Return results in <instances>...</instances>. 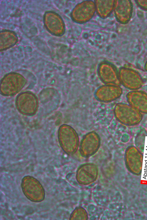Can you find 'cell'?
I'll use <instances>...</instances> for the list:
<instances>
[{"label": "cell", "instance_id": "1", "mask_svg": "<svg viewBox=\"0 0 147 220\" xmlns=\"http://www.w3.org/2000/svg\"><path fill=\"white\" fill-rule=\"evenodd\" d=\"M58 137L60 145L66 153L71 155L76 152L79 145V138L73 127L67 124L61 125L58 130Z\"/></svg>", "mask_w": 147, "mask_h": 220}, {"label": "cell", "instance_id": "2", "mask_svg": "<svg viewBox=\"0 0 147 220\" xmlns=\"http://www.w3.org/2000/svg\"><path fill=\"white\" fill-rule=\"evenodd\" d=\"M114 115L120 123L127 126L139 124L142 119L141 113L129 104L119 103L114 109Z\"/></svg>", "mask_w": 147, "mask_h": 220}, {"label": "cell", "instance_id": "3", "mask_svg": "<svg viewBox=\"0 0 147 220\" xmlns=\"http://www.w3.org/2000/svg\"><path fill=\"white\" fill-rule=\"evenodd\" d=\"M96 11L94 2L92 0H86L75 6L71 11L70 16L74 21L83 23L90 21Z\"/></svg>", "mask_w": 147, "mask_h": 220}, {"label": "cell", "instance_id": "4", "mask_svg": "<svg viewBox=\"0 0 147 220\" xmlns=\"http://www.w3.org/2000/svg\"><path fill=\"white\" fill-rule=\"evenodd\" d=\"M118 75L120 83L129 90H137L143 85L144 81L140 74L131 68L121 67L119 70Z\"/></svg>", "mask_w": 147, "mask_h": 220}, {"label": "cell", "instance_id": "5", "mask_svg": "<svg viewBox=\"0 0 147 220\" xmlns=\"http://www.w3.org/2000/svg\"><path fill=\"white\" fill-rule=\"evenodd\" d=\"M24 177L22 183L24 193L29 200L35 202L42 201L45 197V192L42 185L35 178Z\"/></svg>", "mask_w": 147, "mask_h": 220}, {"label": "cell", "instance_id": "6", "mask_svg": "<svg viewBox=\"0 0 147 220\" xmlns=\"http://www.w3.org/2000/svg\"><path fill=\"white\" fill-rule=\"evenodd\" d=\"M43 22L47 30L52 34L61 36L65 31V27L64 21L61 16L53 11H47L44 14Z\"/></svg>", "mask_w": 147, "mask_h": 220}, {"label": "cell", "instance_id": "7", "mask_svg": "<svg viewBox=\"0 0 147 220\" xmlns=\"http://www.w3.org/2000/svg\"><path fill=\"white\" fill-rule=\"evenodd\" d=\"M100 140L98 135L92 131L86 134L83 138L80 146V152L81 156L87 158L94 154L98 150Z\"/></svg>", "mask_w": 147, "mask_h": 220}, {"label": "cell", "instance_id": "8", "mask_svg": "<svg viewBox=\"0 0 147 220\" xmlns=\"http://www.w3.org/2000/svg\"><path fill=\"white\" fill-rule=\"evenodd\" d=\"M98 174L97 166L91 163L84 164L78 169L76 178L77 182L83 185H87L94 182Z\"/></svg>", "mask_w": 147, "mask_h": 220}, {"label": "cell", "instance_id": "9", "mask_svg": "<svg viewBox=\"0 0 147 220\" xmlns=\"http://www.w3.org/2000/svg\"><path fill=\"white\" fill-rule=\"evenodd\" d=\"M98 72L101 80L105 83L119 86L120 83L118 72L111 63L103 62L98 66Z\"/></svg>", "mask_w": 147, "mask_h": 220}, {"label": "cell", "instance_id": "10", "mask_svg": "<svg viewBox=\"0 0 147 220\" xmlns=\"http://www.w3.org/2000/svg\"><path fill=\"white\" fill-rule=\"evenodd\" d=\"M113 10L117 20L122 24H126L130 21L132 16V3L129 0L115 1Z\"/></svg>", "mask_w": 147, "mask_h": 220}, {"label": "cell", "instance_id": "11", "mask_svg": "<svg viewBox=\"0 0 147 220\" xmlns=\"http://www.w3.org/2000/svg\"><path fill=\"white\" fill-rule=\"evenodd\" d=\"M122 93V89L119 86L107 84L98 88L95 91V95L99 101L108 102L118 98Z\"/></svg>", "mask_w": 147, "mask_h": 220}, {"label": "cell", "instance_id": "12", "mask_svg": "<svg viewBox=\"0 0 147 220\" xmlns=\"http://www.w3.org/2000/svg\"><path fill=\"white\" fill-rule=\"evenodd\" d=\"M129 104L141 113L147 114V93L139 91H132L126 95Z\"/></svg>", "mask_w": 147, "mask_h": 220}, {"label": "cell", "instance_id": "13", "mask_svg": "<svg viewBox=\"0 0 147 220\" xmlns=\"http://www.w3.org/2000/svg\"><path fill=\"white\" fill-rule=\"evenodd\" d=\"M126 165L131 168H140L143 161L142 155L139 149L134 146H128L125 154Z\"/></svg>", "mask_w": 147, "mask_h": 220}, {"label": "cell", "instance_id": "14", "mask_svg": "<svg viewBox=\"0 0 147 220\" xmlns=\"http://www.w3.org/2000/svg\"><path fill=\"white\" fill-rule=\"evenodd\" d=\"M18 37L13 32L3 30L0 34V50H6L14 46L18 41Z\"/></svg>", "mask_w": 147, "mask_h": 220}, {"label": "cell", "instance_id": "15", "mask_svg": "<svg viewBox=\"0 0 147 220\" xmlns=\"http://www.w3.org/2000/svg\"><path fill=\"white\" fill-rule=\"evenodd\" d=\"M114 0H95L94 1L96 11L102 18L109 16L113 10Z\"/></svg>", "mask_w": 147, "mask_h": 220}, {"label": "cell", "instance_id": "16", "mask_svg": "<svg viewBox=\"0 0 147 220\" xmlns=\"http://www.w3.org/2000/svg\"><path fill=\"white\" fill-rule=\"evenodd\" d=\"M88 217L86 210L83 207H79L76 208L71 214L70 220H87Z\"/></svg>", "mask_w": 147, "mask_h": 220}, {"label": "cell", "instance_id": "17", "mask_svg": "<svg viewBox=\"0 0 147 220\" xmlns=\"http://www.w3.org/2000/svg\"><path fill=\"white\" fill-rule=\"evenodd\" d=\"M137 5L142 9L147 11V0L135 1Z\"/></svg>", "mask_w": 147, "mask_h": 220}, {"label": "cell", "instance_id": "18", "mask_svg": "<svg viewBox=\"0 0 147 220\" xmlns=\"http://www.w3.org/2000/svg\"><path fill=\"white\" fill-rule=\"evenodd\" d=\"M144 68L145 70L147 72V60L146 61L144 66Z\"/></svg>", "mask_w": 147, "mask_h": 220}]
</instances>
